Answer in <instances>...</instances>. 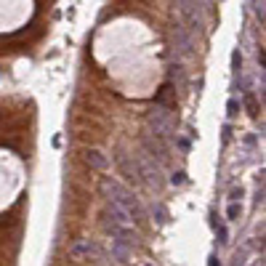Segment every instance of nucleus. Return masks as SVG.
Masks as SVG:
<instances>
[{"mask_svg":"<svg viewBox=\"0 0 266 266\" xmlns=\"http://www.w3.org/2000/svg\"><path fill=\"white\" fill-rule=\"evenodd\" d=\"M72 131H75V136L85 144H99L104 139V125L99 123L96 117H91V114H85L77 109L75 114H72Z\"/></svg>","mask_w":266,"mask_h":266,"instance_id":"obj_1","label":"nucleus"},{"mask_svg":"<svg viewBox=\"0 0 266 266\" xmlns=\"http://www.w3.org/2000/svg\"><path fill=\"white\" fill-rule=\"evenodd\" d=\"M69 261L75 264H85V261H93V258H99V245L93 240H83V237H77V240L69 242Z\"/></svg>","mask_w":266,"mask_h":266,"instance_id":"obj_2","label":"nucleus"},{"mask_svg":"<svg viewBox=\"0 0 266 266\" xmlns=\"http://www.w3.org/2000/svg\"><path fill=\"white\" fill-rule=\"evenodd\" d=\"M83 162L88 165L91 170H106V168H109V160H106L99 149H91V147L83 152Z\"/></svg>","mask_w":266,"mask_h":266,"instance_id":"obj_3","label":"nucleus"},{"mask_svg":"<svg viewBox=\"0 0 266 266\" xmlns=\"http://www.w3.org/2000/svg\"><path fill=\"white\" fill-rule=\"evenodd\" d=\"M16 215H19V211H11V213L0 215V229H3V226H13V224H16Z\"/></svg>","mask_w":266,"mask_h":266,"instance_id":"obj_4","label":"nucleus"},{"mask_svg":"<svg viewBox=\"0 0 266 266\" xmlns=\"http://www.w3.org/2000/svg\"><path fill=\"white\" fill-rule=\"evenodd\" d=\"M245 104H248V112L256 117V114H258V104H256V99H253V96H248V99H245Z\"/></svg>","mask_w":266,"mask_h":266,"instance_id":"obj_5","label":"nucleus"},{"mask_svg":"<svg viewBox=\"0 0 266 266\" xmlns=\"http://www.w3.org/2000/svg\"><path fill=\"white\" fill-rule=\"evenodd\" d=\"M240 215V205H229V218H237Z\"/></svg>","mask_w":266,"mask_h":266,"instance_id":"obj_6","label":"nucleus"},{"mask_svg":"<svg viewBox=\"0 0 266 266\" xmlns=\"http://www.w3.org/2000/svg\"><path fill=\"white\" fill-rule=\"evenodd\" d=\"M229 114H237V102H229Z\"/></svg>","mask_w":266,"mask_h":266,"instance_id":"obj_7","label":"nucleus"},{"mask_svg":"<svg viewBox=\"0 0 266 266\" xmlns=\"http://www.w3.org/2000/svg\"><path fill=\"white\" fill-rule=\"evenodd\" d=\"M0 266H8V264H5V261H3V258H0Z\"/></svg>","mask_w":266,"mask_h":266,"instance_id":"obj_8","label":"nucleus"}]
</instances>
